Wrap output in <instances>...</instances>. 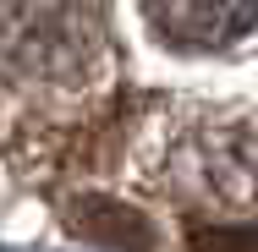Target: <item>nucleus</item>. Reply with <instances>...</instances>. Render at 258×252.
Returning a JSON list of instances; mask_svg holds the SVG:
<instances>
[{
    "label": "nucleus",
    "instance_id": "obj_4",
    "mask_svg": "<svg viewBox=\"0 0 258 252\" xmlns=\"http://www.w3.org/2000/svg\"><path fill=\"white\" fill-rule=\"evenodd\" d=\"M192 252H258V225H198Z\"/></svg>",
    "mask_w": 258,
    "mask_h": 252
},
{
    "label": "nucleus",
    "instance_id": "obj_2",
    "mask_svg": "<svg viewBox=\"0 0 258 252\" xmlns=\"http://www.w3.org/2000/svg\"><path fill=\"white\" fill-rule=\"evenodd\" d=\"M143 17L165 44L220 50L258 22V0H143Z\"/></svg>",
    "mask_w": 258,
    "mask_h": 252
},
{
    "label": "nucleus",
    "instance_id": "obj_1",
    "mask_svg": "<svg viewBox=\"0 0 258 252\" xmlns=\"http://www.w3.org/2000/svg\"><path fill=\"white\" fill-rule=\"evenodd\" d=\"M0 55L22 71H77L88 60V17L77 0H0Z\"/></svg>",
    "mask_w": 258,
    "mask_h": 252
},
{
    "label": "nucleus",
    "instance_id": "obj_3",
    "mask_svg": "<svg viewBox=\"0 0 258 252\" xmlns=\"http://www.w3.org/2000/svg\"><path fill=\"white\" fill-rule=\"evenodd\" d=\"M72 230L88 236V241H99V247H121V252H149L154 247V225H149L138 208L115 203V198L72 203Z\"/></svg>",
    "mask_w": 258,
    "mask_h": 252
}]
</instances>
